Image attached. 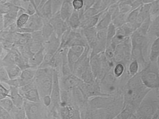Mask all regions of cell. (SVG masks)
<instances>
[{
    "instance_id": "cell-2",
    "label": "cell",
    "mask_w": 159,
    "mask_h": 119,
    "mask_svg": "<svg viewBox=\"0 0 159 119\" xmlns=\"http://www.w3.org/2000/svg\"><path fill=\"white\" fill-rule=\"evenodd\" d=\"M143 84L150 89H156L159 87V73L156 62H150L139 72Z\"/></svg>"
},
{
    "instance_id": "cell-31",
    "label": "cell",
    "mask_w": 159,
    "mask_h": 119,
    "mask_svg": "<svg viewBox=\"0 0 159 119\" xmlns=\"http://www.w3.org/2000/svg\"><path fill=\"white\" fill-rule=\"evenodd\" d=\"M42 103L46 107H49L52 103V99L50 95L44 97L42 98Z\"/></svg>"
},
{
    "instance_id": "cell-9",
    "label": "cell",
    "mask_w": 159,
    "mask_h": 119,
    "mask_svg": "<svg viewBox=\"0 0 159 119\" xmlns=\"http://www.w3.org/2000/svg\"><path fill=\"white\" fill-rule=\"evenodd\" d=\"M148 40L147 36L143 35L137 30L134 34L132 38L133 47H138L143 50L148 44Z\"/></svg>"
},
{
    "instance_id": "cell-29",
    "label": "cell",
    "mask_w": 159,
    "mask_h": 119,
    "mask_svg": "<svg viewBox=\"0 0 159 119\" xmlns=\"http://www.w3.org/2000/svg\"><path fill=\"white\" fill-rule=\"evenodd\" d=\"M10 113L0 107V119H12Z\"/></svg>"
},
{
    "instance_id": "cell-15",
    "label": "cell",
    "mask_w": 159,
    "mask_h": 119,
    "mask_svg": "<svg viewBox=\"0 0 159 119\" xmlns=\"http://www.w3.org/2000/svg\"><path fill=\"white\" fill-rule=\"evenodd\" d=\"M72 2L70 0H65L59 11L62 19L65 21L70 16L72 7Z\"/></svg>"
},
{
    "instance_id": "cell-26",
    "label": "cell",
    "mask_w": 159,
    "mask_h": 119,
    "mask_svg": "<svg viewBox=\"0 0 159 119\" xmlns=\"http://www.w3.org/2000/svg\"><path fill=\"white\" fill-rule=\"evenodd\" d=\"M139 62L137 60L133 61L130 64L129 70L131 75L134 76L137 74L139 71Z\"/></svg>"
},
{
    "instance_id": "cell-21",
    "label": "cell",
    "mask_w": 159,
    "mask_h": 119,
    "mask_svg": "<svg viewBox=\"0 0 159 119\" xmlns=\"http://www.w3.org/2000/svg\"><path fill=\"white\" fill-rule=\"evenodd\" d=\"M30 16V15L25 12L19 15L15 22L17 28H20L24 27L27 23Z\"/></svg>"
},
{
    "instance_id": "cell-18",
    "label": "cell",
    "mask_w": 159,
    "mask_h": 119,
    "mask_svg": "<svg viewBox=\"0 0 159 119\" xmlns=\"http://www.w3.org/2000/svg\"><path fill=\"white\" fill-rule=\"evenodd\" d=\"M43 25L41 31L45 43L54 33V31L53 27L49 21H43Z\"/></svg>"
},
{
    "instance_id": "cell-37",
    "label": "cell",
    "mask_w": 159,
    "mask_h": 119,
    "mask_svg": "<svg viewBox=\"0 0 159 119\" xmlns=\"http://www.w3.org/2000/svg\"><path fill=\"white\" fill-rule=\"evenodd\" d=\"M158 72H159V66H158Z\"/></svg>"
},
{
    "instance_id": "cell-10",
    "label": "cell",
    "mask_w": 159,
    "mask_h": 119,
    "mask_svg": "<svg viewBox=\"0 0 159 119\" xmlns=\"http://www.w3.org/2000/svg\"><path fill=\"white\" fill-rule=\"evenodd\" d=\"M44 47L33 55L28 60L30 67L38 68L43 62L44 56Z\"/></svg>"
},
{
    "instance_id": "cell-28",
    "label": "cell",
    "mask_w": 159,
    "mask_h": 119,
    "mask_svg": "<svg viewBox=\"0 0 159 119\" xmlns=\"http://www.w3.org/2000/svg\"><path fill=\"white\" fill-rule=\"evenodd\" d=\"M10 89H7L2 85L0 84V99L10 97Z\"/></svg>"
},
{
    "instance_id": "cell-30",
    "label": "cell",
    "mask_w": 159,
    "mask_h": 119,
    "mask_svg": "<svg viewBox=\"0 0 159 119\" xmlns=\"http://www.w3.org/2000/svg\"><path fill=\"white\" fill-rule=\"evenodd\" d=\"M84 4L83 0H73L72 4L73 7L76 9L82 8Z\"/></svg>"
},
{
    "instance_id": "cell-8",
    "label": "cell",
    "mask_w": 159,
    "mask_h": 119,
    "mask_svg": "<svg viewBox=\"0 0 159 119\" xmlns=\"http://www.w3.org/2000/svg\"><path fill=\"white\" fill-rule=\"evenodd\" d=\"M10 97L14 106L18 108L23 107L24 99L19 92L18 88L9 86Z\"/></svg>"
},
{
    "instance_id": "cell-24",
    "label": "cell",
    "mask_w": 159,
    "mask_h": 119,
    "mask_svg": "<svg viewBox=\"0 0 159 119\" xmlns=\"http://www.w3.org/2000/svg\"><path fill=\"white\" fill-rule=\"evenodd\" d=\"M159 15V0H156L151 4L150 16L152 19Z\"/></svg>"
},
{
    "instance_id": "cell-20",
    "label": "cell",
    "mask_w": 159,
    "mask_h": 119,
    "mask_svg": "<svg viewBox=\"0 0 159 119\" xmlns=\"http://www.w3.org/2000/svg\"><path fill=\"white\" fill-rule=\"evenodd\" d=\"M10 113L12 118H26L23 107L21 108H18L14 106L13 108Z\"/></svg>"
},
{
    "instance_id": "cell-7",
    "label": "cell",
    "mask_w": 159,
    "mask_h": 119,
    "mask_svg": "<svg viewBox=\"0 0 159 119\" xmlns=\"http://www.w3.org/2000/svg\"><path fill=\"white\" fill-rule=\"evenodd\" d=\"M43 24L42 18L36 13L30 16L27 23L23 27L27 29L31 33L35 31L41 30Z\"/></svg>"
},
{
    "instance_id": "cell-12",
    "label": "cell",
    "mask_w": 159,
    "mask_h": 119,
    "mask_svg": "<svg viewBox=\"0 0 159 119\" xmlns=\"http://www.w3.org/2000/svg\"><path fill=\"white\" fill-rule=\"evenodd\" d=\"M147 35L150 38L154 39L159 37V15L152 19Z\"/></svg>"
},
{
    "instance_id": "cell-34",
    "label": "cell",
    "mask_w": 159,
    "mask_h": 119,
    "mask_svg": "<svg viewBox=\"0 0 159 119\" xmlns=\"http://www.w3.org/2000/svg\"><path fill=\"white\" fill-rule=\"evenodd\" d=\"M156 0H142V3L143 4H150L153 3Z\"/></svg>"
},
{
    "instance_id": "cell-32",
    "label": "cell",
    "mask_w": 159,
    "mask_h": 119,
    "mask_svg": "<svg viewBox=\"0 0 159 119\" xmlns=\"http://www.w3.org/2000/svg\"><path fill=\"white\" fill-rule=\"evenodd\" d=\"M124 70V67L121 64L117 65L115 70L116 74L117 76H119L122 74Z\"/></svg>"
},
{
    "instance_id": "cell-14",
    "label": "cell",
    "mask_w": 159,
    "mask_h": 119,
    "mask_svg": "<svg viewBox=\"0 0 159 119\" xmlns=\"http://www.w3.org/2000/svg\"><path fill=\"white\" fill-rule=\"evenodd\" d=\"M24 99L34 102H41V98L36 87L26 91L22 95Z\"/></svg>"
},
{
    "instance_id": "cell-36",
    "label": "cell",
    "mask_w": 159,
    "mask_h": 119,
    "mask_svg": "<svg viewBox=\"0 0 159 119\" xmlns=\"http://www.w3.org/2000/svg\"><path fill=\"white\" fill-rule=\"evenodd\" d=\"M157 92L158 93V96H159V87L158 88V89L157 90Z\"/></svg>"
},
{
    "instance_id": "cell-27",
    "label": "cell",
    "mask_w": 159,
    "mask_h": 119,
    "mask_svg": "<svg viewBox=\"0 0 159 119\" xmlns=\"http://www.w3.org/2000/svg\"><path fill=\"white\" fill-rule=\"evenodd\" d=\"M134 9L129 16L128 20L130 22H134L136 20L140 12L141 6Z\"/></svg>"
},
{
    "instance_id": "cell-1",
    "label": "cell",
    "mask_w": 159,
    "mask_h": 119,
    "mask_svg": "<svg viewBox=\"0 0 159 119\" xmlns=\"http://www.w3.org/2000/svg\"><path fill=\"white\" fill-rule=\"evenodd\" d=\"M51 67L38 68L34 81L41 98L51 95L53 81V69Z\"/></svg>"
},
{
    "instance_id": "cell-6",
    "label": "cell",
    "mask_w": 159,
    "mask_h": 119,
    "mask_svg": "<svg viewBox=\"0 0 159 119\" xmlns=\"http://www.w3.org/2000/svg\"><path fill=\"white\" fill-rule=\"evenodd\" d=\"M65 21L61 17L59 12L53 15L49 21L53 27L54 33L60 39L66 29Z\"/></svg>"
},
{
    "instance_id": "cell-4",
    "label": "cell",
    "mask_w": 159,
    "mask_h": 119,
    "mask_svg": "<svg viewBox=\"0 0 159 119\" xmlns=\"http://www.w3.org/2000/svg\"><path fill=\"white\" fill-rule=\"evenodd\" d=\"M43 103L32 102L24 99L23 108L26 118H46L48 116L47 111Z\"/></svg>"
},
{
    "instance_id": "cell-25",
    "label": "cell",
    "mask_w": 159,
    "mask_h": 119,
    "mask_svg": "<svg viewBox=\"0 0 159 119\" xmlns=\"http://www.w3.org/2000/svg\"><path fill=\"white\" fill-rule=\"evenodd\" d=\"M10 79L7 72L4 66L1 65L0 68V81L1 83H4Z\"/></svg>"
},
{
    "instance_id": "cell-33",
    "label": "cell",
    "mask_w": 159,
    "mask_h": 119,
    "mask_svg": "<svg viewBox=\"0 0 159 119\" xmlns=\"http://www.w3.org/2000/svg\"><path fill=\"white\" fill-rule=\"evenodd\" d=\"M50 0H42L40 2V4L38 7L37 8V11L36 13L38 12V11L39 10L41 7L43 6L47 2L49 1Z\"/></svg>"
},
{
    "instance_id": "cell-22",
    "label": "cell",
    "mask_w": 159,
    "mask_h": 119,
    "mask_svg": "<svg viewBox=\"0 0 159 119\" xmlns=\"http://www.w3.org/2000/svg\"><path fill=\"white\" fill-rule=\"evenodd\" d=\"M0 107L10 112L14 105L11 99L9 97H7L0 99Z\"/></svg>"
},
{
    "instance_id": "cell-17",
    "label": "cell",
    "mask_w": 159,
    "mask_h": 119,
    "mask_svg": "<svg viewBox=\"0 0 159 119\" xmlns=\"http://www.w3.org/2000/svg\"><path fill=\"white\" fill-rule=\"evenodd\" d=\"M3 66L6 69L10 79H16L20 76L22 70L16 64H11Z\"/></svg>"
},
{
    "instance_id": "cell-23",
    "label": "cell",
    "mask_w": 159,
    "mask_h": 119,
    "mask_svg": "<svg viewBox=\"0 0 159 119\" xmlns=\"http://www.w3.org/2000/svg\"><path fill=\"white\" fill-rule=\"evenodd\" d=\"M65 0H51L53 16L59 12Z\"/></svg>"
},
{
    "instance_id": "cell-35",
    "label": "cell",
    "mask_w": 159,
    "mask_h": 119,
    "mask_svg": "<svg viewBox=\"0 0 159 119\" xmlns=\"http://www.w3.org/2000/svg\"><path fill=\"white\" fill-rule=\"evenodd\" d=\"M31 3L33 4V5L34 6V7H35L36 9V10L37 11V8L36 7V6L35 5L34 0H29ZM37 12V11H36Z\"/></svg>"
},
{
    "instance_id": "cell-16",
    "label": "cell",
    "mask_w": 159,
    "mask_h": 119,
    "mask_svg": "<svg viewBox=\"0 0 159 119\" xmlns=\"http://www.w3.org/2000/svg\"><path fill=\"white\" fill-rule=\"evenodd\" d=\"M159 55V37L155 39L152 43L149 55L150 62H156Z\"/></svg>"
},
{
    "instance_id": "cell-11",
    "label": "cell",
    "mask_w": 159,
    "mask_h": 119,
    "mask_svg": "<svg viewBox=\"0 0 159 119\" xmlns=\"http://www.w3.org/2000/svg\"><path fill=\"white\" fill-rule=\"evenodd\" d=\"M44 21H49L53 16L51 0L46 2L36 13Z\"/></svg>"
},
{
    "instance_id": "cell-3",
    "label": "cell",
    "mask_w": 159,
    "mask_h": 119,
    "mask_svg": "<svg viewBox=\"0 0 159 119\" xmlns=\"http://www.w3.org/2000/svg\"><path fill=\"white\" fill-rule=\"evenodd\" d=\"M158 102L150 98L145 99V97L136 110V117L141 119L153 118L159 111Z\"/></svg>"
},
{
    "instance_id": "cell-5",
    "label": "cell",
    "mask_w": 159,
    "mask_h": 119,
    "mask_svg": "<svg viewBox=\"0 0 159 119\" xmlns=\"http://www.w3.org/2000/svg\"><path fill=\"white\" fill-rule=\"evenodd\" d=\"M60 92L58 72L55 69H53L52 85L50 96L52 101L51 105L53 106V110L58 108L60 104Z\"/></svg>"
},
{
    "instance_id": "cell-13",
    "label": "cell",
    "mask_w": 159,
    "mask_h": 119,
    "mask_svg": "<svg viewBox=\"0 0 159 119\" xmlns=\"http://www.w3.org/2000/svg\"><path fill=\"white\" fill-rule=\"evenodd\" d=\"M38 68L29 67L22 71L20 77L27 83L34 80Z\"/></svg>"
},
{
    "instance_id": "cell-19",
    "label": "cell",
    "mask_w": 159,
    "mask_h": 119,
    "mask_svg": "<svg viewBox=\"0 0 159 119\" xmlns=\"http://www.w3.org/2000/svg\"><path fill=\"white\" fill-rule=\"evenodd\" d=\"M152 19L150 16L146 18L142 23L137 31L139 33L147 36L149 29L151 23Z\"/></svg>"
}]
</instances>
